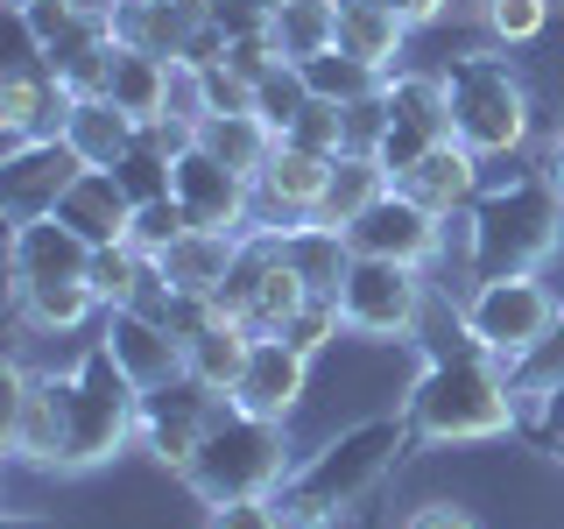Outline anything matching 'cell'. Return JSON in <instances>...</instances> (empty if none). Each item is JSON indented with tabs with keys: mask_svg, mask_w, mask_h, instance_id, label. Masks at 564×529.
<instances>
[{
	"mask_svg": "<svg viewBox=\"0 0 564 529\" xmlns=\"http://www.w3.org/2000/svg\"><path fill=\"white\" fill-rule=\"evenodd\" d=\"M85 176V155L70 149L64 134H35V141H14L8 163H0V212L8 226L22 219H50L64 205V191Z\"/></svg>",
	"mask_w": 564,
	"mask_h": 529,
	"instance_id": "obj_12",
	"label": "cell"
},
{
	"mask_svg": "<svg viewBox=\"0 0 564 529\" xmlns=\"http://www.w3.org/2000/svg\"><path fill=\"white\" fill-rule=\"evenodd\" d=\"M170 57H149V50L120 43L113 50V78H106V99L120 106L128 120H141V128H155V120H170Z\"/></svg>",
	"mask_w": 564,
	"mask_h": 529,
	"instance_id": "obj_26",
	"label": "cell"
},
{
	"mask_svg": "<svg viewBox=\"0 0 564 529\" xmlns=\"http://www.w3.org/2000/svg\"><path fill=\"white\" fill-rule=\"evenodd\" d=\"M247 353H254V332H247L240 317H226V311H219L212 325H198V332L184 339V375H191V381H205V388H219V396H234Z\"/></svg>",
	"mask_w": 564,
	"mask_h": 529,
	"instance_id": "obj_29",
	"label": "cell"
},
{
	"mask_svg": "<svg viewBox=\"0 0 564 529\" xmlns=\"http://www.w3.org/2000/svg\"><path fill=\"white\" fill-rule=\"evenodd\" d=\"M402 191H410L423 212L452 219V212H466L473 198H480V155H473L466 141H445V149H431L410 176H402Z\"/></svg>",
	"mask_w": 564,
	"mask_h": 529,
	"instance_id": "obj_24",
	"label": "cell"
},
{
	"mask_svg": "<svg viewBox=\"0 0 564 529\" xmlns=\"http://www.w3.org/2000/svg\"><path fill=\"white\" fill-rule=\"evenodd\" d=\"M557 311L564 304L551 296L543 276H494V282H473V296L458 304V332H466V346H480L501 367H516L557 325Z\"/></svg>",
	"mask_w": 564,
	"mask_h": 529,
	"instance_id": "obj_7",
	"label": "cell"
},
{
	"mask_svg": "<svg viewBox=\"0 0 564 529\" xmlns=\"http://www.w3.org/2000/svg\"><path fill=\"white\" fill-rule=\"evenodd\" d=\"M99 346L128 367V381L141 388V396H149V388L184 381V339H176L163 317H149V311H134V304L99 311Z\"/></svg>",
	"mask_w": 564,
	"mask_h": 529,
	"instance_id": "obj_17",
	"label": "cell"
},
{
	"mask_svg": "<svg viewBox=\"0 0 564 529\" xmlns=\"http://www.w3.org/2000/svg\"><path fill=\"white\" fill-rule=\"evenodd\" d=\"M176 234H191V219H184V205H176V191H170V198H155V205H134V234H128V240L141 247V255H163Z\"/></svg>",
	"mask_w": 564,
	"mask_h": 529,
	"instance_id": "obj_41",
	"label": "cell"
},
{
	"mask_svg": "<svg viewBox=\"0 0 564 529\" xmlns=\"http://www.w3.org/2000/svg\"><path fill=\"white\" fill-rule=\"evenodd\" d=\"M466 226V269L473 282L494 276H536L564 247V198L543 170H522L508 184H480V198L458 212Z\"/></svg>",
	"mask_w": 564,
	"mask_h": 529,
	"instance_id": "obj_2",
	"label": "cell"
},
{
	"mask_svg": "<svg viewBox=\"0 0 564 529\" xmlns=\"http://www.w3.org/2000/svg\"><path fill=\"white\" fill-rule=\"evenodd\" d=\"M543 176H551V191L564 198V134L551 141V155H543Z\"/></svg>",
	"mask_w": 564,
	"mask_h": 529,
	"instance_id": "obj_47",
	"label": "cell"
},
{
	"mask_svg": "<svg viewBox=\"0 0 564 529\" xmlns=\"http://www.w3.org/2000/svg\"><path fill=\"white\" fill-rule=\"evenodd\" d=\"M437 78H445V99H452V141H466L480 163L487 155H516L529 141V93L508 57L466 50Z\"/></svg>",
	"mask_w": 564,
	"mask_h": 529,
	"instance_id": "obj_6",
	"label": "cell"
},
{
	"mask_svg": "<svg viewBox=\"0 0 564 529\" xmlns=\"http://www.w3.org/2000/svg\"><path fill=\"white\" fill-rule=\"evenodd\" d=\"M416 445V431H410V417H367V423H352V431L339 438H325L304 466L282 481V516H290L296 529H325V522H339L352 501H367L388 473H395V458Z\"/></svg>",
	"mask_w": 564,
	"mask_h": 529,
	"instance_id": "obj_3",
	"label": "cell"
},
{
	"mask_svg": "<svg viewBox=\"0 0 564 529\" xmlns=\"http://www.w3.org/2000/svg\"><path fill=\"white\" fill-rule=\"evenodd\" d=\"M8 8H14V14H22V8H35V0H8Z\"/></svg>",
	"mask_w": 564,
	"mask_h": 529,
	"instance_id": "obj_50",
	"label": "cell"
},
{
	"mask_svg": "<svg viewBox=\"0 0 564 529\" xmlns=\"http://www.w3.org/2000/svg\"><path fill=\"white\" fill-rule=\"evenodd\" d=\"M402 35H410V14L395 0H339V50H352L360 64L395 71Z\"/></svg>",
	"mask_w": 564,
	"mask_h": 529,
	"instance_id": "obj_27",
	"label": "cell"
},
{
	"mask_svg": "<svg viewBox=\"0 0 564 529\" xmlns=\"http://www.w3.org/2000/svg\"><path fill=\"white\" fill-rule=\"evenodd\" d=\"M14 22H22L29 50H50V43H57V35H64L70 22H78V0H35V8H22Z\"/></svg>",
	"mask_w": 564,
	"mask_h": 529,
	"instance_id": "obj_44",
	"label": "cell"
},
{
	"mask_svg": "<svg viewBox=\"0 0 564 529\" xmlns=\"http://www.w3.org/2000/svg\"><path fill=\"white\" fill-rule=\"evenodd\" d=\"M395 8H402V0H395Z\"/></svg>",
	"mask_w": 564,
	"mask_h": 529,
	"instance_id": "obj_52",
	"label": "cell"
},
{
	"mask_svg": "<svg viewBox=\"0 0 564 529\" xmlns=\"http://www.w3.org/2000/svg\"><path fill=\"white\" fill-rule=\"evenodd\" d=\"M269 35L290 64L325 57V50H339V0H282L269 14Z\"/></svg>",
	"mask_w": 564,
	"mask_h": 529,
	"instance_id": "obj_30",
	"label": "cell"
},
{
	"mask_svg": "<svg viewBox=\"0 0 564 529\" xmlns=\"http://www.w3.org/2000/svg\"><path fill=\"white\" fill-rule=\"evenodd\" d=\"M388 191V170H381V155H360V149H346L339 163H332V184H325V198H317V226H346L360 219L367 205H375Z\"/></svg>",
	"mask_w": 564,
	"mask_h": 529,
	"instance_id": "obj_31",
	"label": "cell"
},
{
	"mask_svg": "<svg viewBox=\"0 0 564 529\" xmlns=\"http://www.w3.org/2000/svg\"><path fill=\"white\" fill-rule=\"evenodd\" d=\"M557 458H564V445H557Z\"/></svg>",
	"mask_w": 564,
	"mask_h": 529,
	"instance_id": "obj_51",
	"label": "cell"
},
{
	"mask_svg": "<svg viewBox=\"0 0 564 529\" xmlns=\"http://www.w3.org/2000/svg\"><path fill=\"white\" fill-rule=\"evenodd\" d=\"M57 438H64L57 375H29L22 360H8V452L22 458V466L57 473Z\"/></svg>",
	"mask_w": 564,
	"mask_h": 529,
	"instance_id": "obj_19",
	"label": "cell"
},
{
	"mask_svg": "<svg viewBox=\"0 0 564 529\" xmlns=\"http://www.w3.org/2000/svg\"><path fill=\"white\" fill-rule=\"evenodd\" d=\"M445 226L452 219L423 212L402 184H388L381 198L346 226V247H352V255H381V261H410V269H423V261L445 255Z\"/></svg>",
	"mask_w": 564,
	"mask_h": 529,
	"instance_id": "obj_14",
	"label": "cell"
},
{
	"mask_svg": "<svg viewBox=\"0 0 564 529\" xmlns=\"http://www.w3.org/2000/svg\"><path fill=\"white\" fill-rule=\"evenodd\" d=\"M170 191H176V205H184V219L198 226V234H234V240L254 234V176L219 163L205 141H191V149L176 155Z\"/></svg>",
	"mask_w": 564,
	"mask_h": 529,
	"instance_id": "obj_11",
	"label": "cell"
},
{
	"mask_svg": "<svg viewBox=\"0 0 564 529\" xmlns=\"http://www.w3.org/2000/svg\"><path fill=\"white\" fill-rule=\"evenodd\" d=\"M113 176H120V191H128L134 205H155V198H170V184H176V155H170L149 128H141L134 155H128V163H120Z\"/></svg>",
	"mask_w": 564,
	"mask_h": 529,
	"instance_id": "obj_35",
	"label": "cell"
},
{
	"mask_svg": "<svg viewBox=\"0 0 564 529\" xmlns=\"http://www.w3.org/2000/svg\"><path fill=\"white\" fill-rule=\"evenodd\" d=\"M480 14L501 43H529V35H543V22H551V0H480Z\"/></svg>",
	"mask_w": 564,
	"mask_h": 529,
	"instance_id": "obj_42",
	"label": "cell"
},
{
	"mask_svg": "<svg viewBox=\"0 0 564 529\" xmlns=\"http://www.w3.org/2000/svg\"><path fill=\"white\" fill-rule=\"evenodd\" d=\"M198 141L219 155V163H234V170L254 176L261 163H269V149H275L282 134H275L261 114H219V120H205V128H198Z\"/></svg>",
	"mask_w": 564,
	"mask_h": 529,
	"instance_id": "obj_33",
	"label": "cell"
},
{
	"mask_svg": "<svg viewBox=\"0 0 564 529\" xmlns=\"http://www.w3.org/2000/svg\"><path fill=\"white\" fill-rule=\"evenodd\" d=\"M234 261H240V240L234 234H176L163 255H155V269H163V282L176 296H205V304H219V290H226V276H234Z\"/></svg>",
	"mask_w": 564,
	"mask_h": 529,
	"instance_id": "obj_22",
	"label": "cell"
},
{
	"mask_svg": "<svg viewBox=\"0 0 564 529\" xmlns=\"http://www.w3.org/2000/svg\"><path fill=\"white\" fill-rule=\"evenodd\" d=\"M339 317L360 339H410L423 317V269L381 255H352L339 282Z\"/></svg>",
	"mask_w": 564,
	"mask_h": 529,
	"instance_id": "obj_8",
	"label": "cell"
},
{
	"mask_svg": "<svg viewBox=\"0 0 564 529\" xmlns=\"http://www.w3.org/2000/svg\"><path fill=\"white\" fill-rule=\"evenodd\" d=\"M64 141L85 155V170H120L134 155V141H141V120H128L113 99H70Z\"/></svg>",
	"mask_w": 564,
	"mask_h": 529,
	"instance_id": "obj_25",
	"label": "cell"
},
{
	"mask_svg": "<svg viewBox=\"0 0 564 529\" xmlns=\"http://www.w3.org/2000/svg\"><path fill=\"white\" fill-rule=\"evenodd\" d=\"M304 276L282 261V247L275 234H247L240 240V261H234V276H226V290H219V311L226 317H240L254 339H275L282 325H290V311L304 304Z\"/></svg>",
	"mask_w": 564,
	"mask_h": 529,
	"instance_id": "obj_9",
	"label": "cell"
},
{
	"mask_svg": "<svg viewBox=\"0 0 564 529\" xmlns=\"http://www.w3.org/2000/svg\"><path fill=\"white\" fill-rule=\"evenodd\" d=\"M388 134H381V170L388 184H402L431 149L452 141V99H445V78H423V71H388Z\"/></svg>",
	"mask_w": 564,
	"mask_h": 529,
	"instance_id": "obj_10",
	"label": "cell"
},
{
	"mask_svg": "<svg viewBox=\"0 0 564 529\" xmlns=\"http://www.w3.org/2000/svg\"><path fill=\"white\" fill-rule=\"evenodd\" d=\"M522 431L529 438H543V445H564V381L551 388V396H536V402H522Z\"/></svg>",
	"mask_w": 564,
	"mask_h": 529,
	"instance_id": "obj_45",
	"label": "cell"
},
{
	"mask_svg": "<svg viewBox=\"0 0 564 529\" xmlns=\"http://www.w3.org/2000/svg\"><path fill=\"white\" fill-rule=\"evenodd\" d=\"M296 473L290 458V438H282V423L269 417H247L226 402V417L205 431L198 458L184 466V487L198 494V501H247V494H282V481Z\"/></svg>",
	"mask_w": 564,
	"mask_h": 529,
	"instance_id": "obj_5",
	"label": "cell"
},
{
	"mask_svg": "<svg viewBox=\"0 0 564 529\" xmlns=\"http://www.w3.org/2000/svg\"><path fill=\"white\" fill-rule=\"evenodd\" d=\"M198 85H205V120H219V114H254V78H240L234 64H198ZM198 120V128H205Z\"/></svg>",
	"mask_w": 564,
	"mask_h": 529,
	"instance_id": "obj_40",
	"label": "cell"
},
{
	"mask_svg": "<svg viewBox=\"0 0 564 529\" xmlns=\"http://www.w3.org/2000/svg\"><path fill=\"white\" fill-rule=\"evenodd\" d=\"M402 417H410L416 445H480V438L522 431V402H516V388H508V367L480 346L437 353L410 381Z\"/></svg>",
	"mask_w": 564,
	"mask_h": 529,
	"instance_id": "obj_1",
	"label": "cell"
},
{
	"mask_svg": "<svg viewBox=\"0 0 564 529\" xmlns=\"http://www.w3.org/2000/svg\"><path fill=\"white\" fill-rule=\"evenodd\" d=\"M557 381H564V311H557V325L543 332V339L529 346L516 367H508V388H516V402H536V396H551Z\"/></svg>",
	"mask_w": 564,
	"mask_h": 529,
	"instance_id": "obj_36",
	"label": "cell"
},
{
	"mask_svg": "<svg viewBox=\"0 0 564 529\" xmlns=\"http://www.w3.org/2000/svg\"><path fill=\"white\" fill-rule=\"evenodd\" d=\"M282 141H296V149H311V155H346V106L311 99L304 114H296V128L282 134Z\"/></svg>",
	"mask_w": 564,
	"mask_h": 529,
	"instance_id": "obj_39",
	"label": "cell"
},
{
	"mask_svg": "<svg viewBox=\"0 0 564 529\" xmlns=\"http://www.w3.org/2000/svg\"><path fill=\"white\" fill-rule=\"evenodd\" d=\"M304 106H311L304 64H290V57H282V64L269 71V78H254V114L269 120L275 134H290V128H296V114H304Z\"/></svg>",
	"mask_w": 564,
	"mask_h": 529,
	"instance_id": "obj_37",
	"label": "cell"
},
{
	"mask_svg": "<svg viewBox=\"0 0 564 529\" xmlns=\"http://www.w3.org/2000/svg\"><path fill=\"white\" fill-rule=\"evenodd\" d=\"M332 163L339 155H311V149H296V141H275L269 149V163L254 170V234H282V226H304L317 219V198H325V184H332Z\"/></svg>",
	"mask_w": 564,
	"mask_h": 529,
	"instance_id": "obj_15",
	"label": "cell"
},
{
	"mask_svg": "<svg viewBox=\"0 0 564 529\" xmlns=\"http://www.w3.org/2000/svg\"><path fill=\"white\" fill-rule=\"evenodd\" d=\"M402 14H410V22H437V14H445V0H402Z\"/></svg>",
	"mask_w": 564,
	"mask_h": 529,
	"instance_id": "obj_48",
	"label": "cell"
},
{
	"mask_svg": "<svg viewBox=\"0 0 564 529\" xmlns=\"http://www.w3.org/2000/svg\"><path fill=\"white\" fill-rule=\"evenodd\" d=\"M43 282H93V240L70 234L57 212L8 226V290L22 296V290H43Z\"/></svg>",
	"mask_w": 564,
	"mask_h": 529,
	"instance_id": "obj_16",
	"label": "cell"
},
{
	"mask_svg": "<svg viewBox=\"0 0 564 529\" xmlns=\"http://www.w3.org/2000/svg\"><path fill=\"white\" fill-rule=\"evenodd\" d=\"M346 332V317H339V296H304V304L290 311V325H282V339H290L296 353H325L332 339Z\"/></svg>",
	"mask_w": 564,
	"mask_h": 529,
	"instance_id": "obj_38",
	"label": "cell"
},
{
	"mask_svg": "<svg viewBox=\"0 0 564 529\" xmlns=\"http://www.w3.org/2000/svg\"><path fill=\"white\" fill-rule=\"evenodd\" d=\"M113 29H120V43L184 64L191 43L212 29V0H113Z\"/></svg>",
	"mask_w": 564,
	"mask_h": 529,
	"instance_id": "obj_20",
	"label": "cell"
},
{
	"mask_svg": "<svg viewBox=\"0 0 564 529\" xmlns=\"http://www.w3.org/2000/svg\"><path fill=\"white\" fill-rule=\"evenodd\" d=\"M57 417H64L57 473H93L128 445V438H141V388L128 381V367L93 339L78 353V367L57 375Z\"/></svg>",
	"mask_w": 564,
	"mask_h": 529,
	"instance_id": "obj_4",
	"label": "cell"
},
{
	"mask_svg": "<svg viewBox=\"0 0 564 529\" xmlns=\"http://www.w3.org/2000/svg\"><path fill=\"white\" fill-rule=\"evenodd\" d=\"M275 247H282V261H290V269L304 276V290H311V296H339L346 261H352V247H346L339 226H317V219H304V226H282Z\"/></svg>",
	"mask_w": 564,
	"mask_h": 529,
	"instance_id": "obj_28",
	"label": "cell"
},
{
	"mask_svg": "<svg viewBox=\"0 0 564 529\" xmlns=\"http://www.w3.org/2000/svg\"><path fill=\"white\" fill-rule=\"evenodd\" d=\"M226 402H234V396H219V388H205L191 375L170 381V388H149V396H141V445L163 458V466L184 473L191 458H198L205 431L226 417Z\"/></svg>",
	"mask_w": 564,
	"mask_h": 529,
	"instance_id": "obj_13",
	"label": "cell"
},
{
	"mask_svg": "<svg viewBox=\"0 0 564 529\" xmlns=\"http://www.w3.org/2000/svg\"><path fill=\"white\" fill-rule=\"evenodd\" d=\"M304 381H311V353H296L290 339H254L240 381H234V410L247 417H269V423H290V410L304 402Z\"/></svg>",
	"mask_w": 564,
	"mask_h": 529,
	"instance_id": "obj_18",
	"label": "cell"
},
{
	"mask_svg": "<svg viewBox=\"0 0 564 529\" xmlns=\"http://www.w3.org/2000/svg\"><path fill=\"white\" fill-rule=\"evenodd\" d=\"M57 219L70 226V234H85L93 247H120V240L134 234V198L120 191V176H113V170H85L78 184L64 191Z\"/></svg>",
	"mask_w": 564,
	"mask_h": 529,
	"instance_id": "obj_23",
	"label": "cell"
},
{
	"mask_svg": "<svg viewBox=\"0 0 564 529\" xmlns=\"http://www.w3.org/2000/svg\"><path fill=\"white\" fill-rule=\"evenodd\" d=\"M14 311L29 317L35 332H78L85 317H99V290L93 282H43V290H22L14 296Z\"/></svg>",
	"mask_w": 564,
	"mask_h": 529,
	"instance_id": "obj_32",
	"label": "cell"
},
{
	"mask_svg": "<svg viewBox=\"0 0 564 529\" xmlns=\"http://www.w3.org/2000/svg\"><path fill=\"white\" fill-rule=\"evenodd\" d=\"M64 114H70V93L57 85V71L29 50L0 78V134H8V149L14 141H35V134H64Z\"/></svg>",
	"mask_w": 564,
	"mask_h": 529,
	"instance_id": "obj_21",
	"label": "cell"
},
{
	"mask_svg": "<svg viewBox=\"0 0 564 529\" xmlns=\"http://www.w3.org/2000/svg\"><path fill=\"white\" fill-rule=\"evenodd\" d=\"M205 529H296V522L282 516L275 494H247V501H219Z\"/></svg>",
	"mask_w": 564,
	"mask_h": 529,
	"instance_id": "obj_43",
	"label": "cell"
},
{
	"mask_svg": "<svg viewBox=\"0 0 564 529\" xmlns=\"http://www.w3.org/2000/svg\"><path fill=\"white\" fill-rule=\"evenodd\" d=\"M304 85H311V99L352 106V99H375L381 85H388V71L360 64L352 50H325V57H311V64H304Z\"/></svg>",
	"mask_w": 564,
	"mask_h": 529,
	"instance_id": "obj_34",
	"label": "cell"
},
{
	"mask_svg": "<svg viewBox=\"0 0 564 529\" xmlns=\"http://www.w3.org/2000/svg\"><path fill=\"white\" fill-rule=\"evenodd\" d=\"M0 529H50V522H43V516H8Z\"/></svg>",
	"mask_w": 564,
	"mask_h": 529,
	"instance_id": "obj_49",
	"label": "cell"
},
{
	"mask_svg": "<svg viewBox=\"0 0 564 529\" xmlns=\"http://www.w3.org/2000/svg\"><path fill=\"white\" fill-rule=\"evenodd\" d=\"M402 529H480V522H473L466 508H452V501H431V508H416Z\"/></svg>",
	"mask_w": 564,
	"mask_h": 529,
	"instance_id": "obj_46",
	"label": "cell"
}]
</instances>
